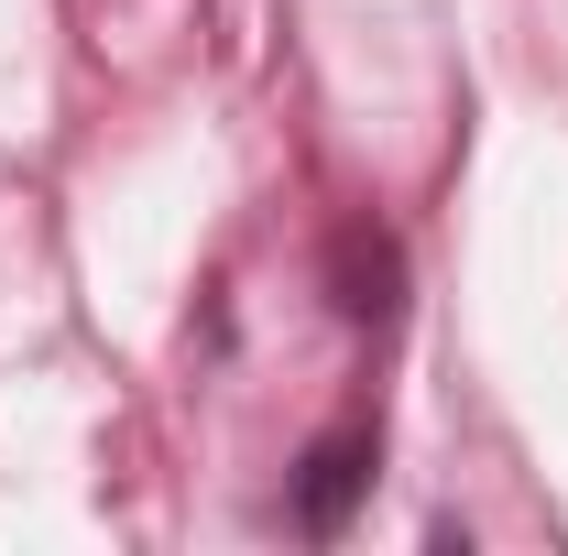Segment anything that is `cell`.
Wrapping results in <instances>:
<instances>
[{"label": "cell", "mask_w": 568, "mask_h": 556, "mask_svg": "<svg viewBox=\"0 0 568 556\" xmlns=\"http://www.w3.org/2000/svg\"><path fill=\"white\" fill-rule=\"evenodd\" d=\"M328 295H339L351 328H394V306H405V251H394V229L351 218V229L328 240Z\"/></svg>", "instance_id": "2"}, {"label": "cell", "mask_w": 568, "mask_h": 556, "mask_svg": "<svg viewBox=\"0 0 568 556\" xmlns=\"http://www.w3.org/2000/svg\"><path fill=\"white\" fill-rule=\"evenodd\" d=\"M372 470H383V436H372V425L317 436V447L295 459V535H351V502L372 491Z\"/></svg>", "instance_id": "1"}]
</instances>
